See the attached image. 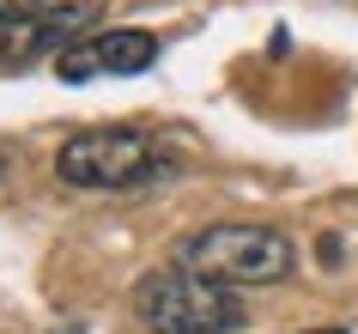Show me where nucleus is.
<instances>
[{
  "label": "nucleus",
  "mask_w": 358,
  "mask_h": 334,
  "mask_svg": "<svg viewBox=\"0 0 358 334\" xmlns=\"http://www.w3.org/2000/svg\"><path fill=\"white\" fill-rule=\"evenodd\" d=\"M134 310L152 334H231L249 322L237 286H219V279L189 274V267L146 274L134 286Z\"/></svg>",
  "instance_id": "2"
},
{
  "label": "nucleus",
  "mask_w": 358,
  "mask_h": 334,
  "mask_svg": "<svg viewBox=\"0 0 358 334\" xmlns=\"http://www.w3.org/2000/svg\"><path fill=\"white\" fill-rule=\"evenodd\" d=\"M152 61H158L152 31H97V37H79L73 49H61L55 74L67 85H79V79H97V74H146Z\"/></svg>",
  "instance_id": "4"
},
{
  "label": "nucleus",
  "mask_w": 358,
  "mask_h": 334,
  "mask_svg": "<svg viewBox=\"0 0 358 334\" xmlns=\"http://www.w3.org/2000/svg\"><path fill=\"white\" fill-rule=\"evenodd\" d=\"M6 176H13V152L0 146V183H6Z\"/></svg>",
  "instance_id": "7"
},
{
  "label": "nucleus",
  "mask_w": 358,
  "mask_h": 334,
  "mask_svg": "<svg viewBox=\"0 0 358 334\" xmlns=\"http://www.w3.org/2000/svg\"><path fill=\"white\" fill-rule=\"evenodd\" d=\"M97 19V6H49V13H37V19H24V25H6L0 31V61H37L49 55L55 61L61 49H73L79 37H85V25Z\"/></svg>",
  "instance_id": "5"
},
{
  "label": "nucleus",
  "mask_w": 358,
  "mask_h": 334,
  "mask_svg": "<svg viewBox=\"0 0 358 334\" xmlns=\"http://www.w3.org/2000/svg\"><path fill=\"white\" fill-rule=\"evenodd\" d=\"M176 267L207 274L219 286H280L298 267V243L273 225H207L182 237Z\"/></svg>",
  "instance_id": "1"
},
{
  "label": "nucleus",
  "mask_w": 358,
  "mask_h": 334,
  "mask_svg": "<svg viewBox=\"0 0 358 334\" xmlns=\"http://www.w3.org/2000/svg\"><path fill=\"white\" fill-rule=\"evenodd\" d=\"M303 334H346V328H303Z\"/></svg>",
  "instance_id": "8"
},
{
  "label": "nucleus",
  "mask_w": 358,
  "mask_h": 334,
  "mask_svg": "<svg viewBox=\"0 0 358 334\" xmlns=\"http://www.w3.org/2000/svg\"><path fill=\"white\" fill-rule=\"evenodd\" d=\"M55 0H0V31L6 25H24V19H37V13H49Z\"/></svg>",
  "instance_id": "6"
},
{
  "label": "nucleus",
  "mask_w": 358,
  "mask_h": 334,
  "mask_svg": "<svg viewBox=\"0 0 358 334\" xmlns=\"http://www.w3.org/2000/svg\"><path fill=\"white\" fill-rule=\"evenodd\" d=\"M55 176L67 188H146L158 176H170L164 146L140 128H85L73 140H61Z\"/></svg>",
  "instance_id": "3"
}]
</instances>
